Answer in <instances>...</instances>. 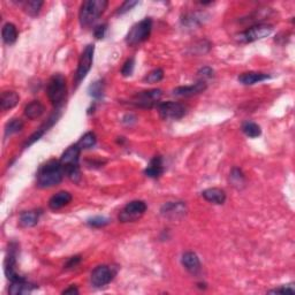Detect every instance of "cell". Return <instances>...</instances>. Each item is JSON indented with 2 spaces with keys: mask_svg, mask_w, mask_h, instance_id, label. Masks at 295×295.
I'll return each instance as SVG.
<instances>
[{
  "mask_svg": "<svg viewBox=\"0 0 295 295\" xmlns=\"http://www.w3.org/2000/svg\"><path fill=\"white\" fill-rule=\"evenodd\" d=\"M106 30H107V24L98 25L94 30V35L96 38H97V40H101V38L105 36Z\"/></svg>",
  "mask_w": 295,
  "mask_h": 295,
  "instance_id": "34",
  "label": "cell"
},
{
  "mask_svg": "<svg viewBox=\"0 0 295 295\" xmlns=\"http://www.w3.org/2000/svg\"><path fill=\"white\" fill-rule=\"evenodd\" d=\"M206 82L203 80H198L196 83L190 84V86L185 87H178L173 89V95L177 97H191V96L198 95L205 91L206 89Z\"/></svg>",
  "mask_w": 295,
  "mask_h": 295,
  "instance_id": "12",
  "label": "cell"
},
{
  "mask_svg": "<svg viewBox=\"0 0 295 295\" xmlns=\"http://www.w3.org/2000/svg\"><path fill=\"white\" fill-rule=\"evenodd\" d=\"M162 214L166 218H179L186 214V205L182 202H168L162 208Z\"/></svg>",
  "mask_w": 295,
  "mask_h": 295,
  "instance_id": "13",
  "label": "cell"
},
{
  "mask_svg": "<svg viewBox=\"0 0 295 295\" xmlns=\"http://www.w3.org/2000/svg\"><path fill=\"white\" fill-rule=\"evenodd\" d=\"M158 112L159 116L165 120H179L185 117L186 114V106L181 104V103L177 102H164L159 103L158 105Z\"/></svg>",
  "mask_w": 295,
  "mask_h": 295,
  "instance_id": "11",
  "label": "cell"
},
{
  "mask_svg": "<svg viewBox=\"0 0 295 295\" xmlns=\"http://www.w3.org/2000/svg\"><path fill=\"white\" fill-rule=\"evenodd\" d=\"M94 53H95V45L94 44H88L81 53L79 59L78 64V70L75 72V88L80 86L89 71L91 70V66H93V60H94Z\"/></svg>",
  "mask_w": 295,
  "mask_h": 295,
  "instance_id": "6",
  "label": "cell"
},
{
  "mask_svg": "<svg viewBox=\"0 0 295 295\" xmlns=\"http://www.w3.org/2000/svg\"><path fill=\"white\" fill-rule=\"evenodd\" d=\"M24 121L21 119H12L5 125V128H4V132H5V137L13 135V134L20 133L22 129H24Z\"/></svg>",
  "mask_w": 295,
  "mask_h": 295,
  "instance_id": "24",
  "label": "cell"
},
{
  "mask_svg": "<svg viewBox=\"0 0 295 295\" xmlns=\"http://www.w3.org/2000/svg\"><path fill=\"white\" fill-rule=\"evenodd\" d=\"M295 289H294V286L293 285H286V286H282L280 288H275V289H272L270 290L269 293H277V294H294Z\"/></svg>",
  "mask_w": 295,
  "mask_h": 295,
  "instance_id": "35",
  "label": "cell"
},
{
  "mask_svg": "<svg viewBox=\"0 0 295 295\" xmlns=\"http://www.w3.org/2000/svg\"><path fill=\"white\" fill-rule=\"evenodd\" d=\"M19 95L15 91H4L0 99V104H2V110L7 111L13 109L18 105L19 103Z\"/></svg>",
  "mask_w": 295,
  "mask_h": 295,
  "instance_id": "22",
  "label": "cell"
},
{
  "mask_svg": "<svg viewBox=\"0 0 295 295\" xmlns=\"http://www.w3.org/2000/svg\"><path fill=\"white\" fill-rule=\"evenodd\" d=\"M117 274V270L109 265H99L91 272L90 281L96 288H102L113 280Z\"/></svg>",
  "mask_w": 295,
  "mask_h": 295,
  "instance_id": "10",
  "label": "cell"
},
{
  "mask_svg": "<svg viewBox=\"0 0 295 295\" xmlns=\"http://www.w3.org/2000/svg\"><path fill=\"white\" fill-rule=\"evenodd\" d=\"M134 67H135V59L129 58L125 61L124 66L121 68V74L124 76H130L134 72Z\"/></svg>",
  "mask_w": 295,
  "mask_h": 295,
  "instance_id": "31",
  "label": "cell"
},
{
  "mask_svg": "<svg viewBox=\"0 0 295 295\" xmlns=\"http://www.w3.org/2000/svg\"><path fill=\"white\" fill-rule=\"evenodd\" d=\"M272 32H273V26L267 24H256L236 35V40L240 43H252V42L270 36Z\"/></svg>",
  "mask_w": 295,
  "mask_h": 295,
  "instance_id": "7",
  "label": "cell"
},
{
  "mask_svg": "<svg viewBox=\"0 0 295 295\" xmlns=\"http://www.w3.org/2000/svg\"><path fill=\"white\" fill-rule=\"evenodd\" d=\"M2 37L4 43L7 45L14 44L18 40V29L11 22H7V24L4 25L3 30H2Z\"/></svg>",
  "mask_w": 295,
  "mask_h": 295,
  "instance_id": "23",
  "label": "cell"
},
{
  "mask_svg": "<svg viewBox=\"0 0 295 295\" xmlns=\"http://www.w3.org/2000/svg\"><path fill=\"white\" fill-rule=\"evenodd\" d=\"M148 206L143 201H132L126 204L119 213L118 219L120 223H134L139 220L147 211Z\"/></svg>",
  "mask_w": 295,
  "mask_h": 295,
  "instance_id": "9",
  "label": "cell"
},
{
  "mask_svg": "<svg viewBox=\"0 0 295 295\" xmlns=\"http://www.w3.org/2000/svg\"><path fill=\"white\" fill-rule=\"evenodd\" d=\"M164 173V166H163V158L160 156H155L150 160L148 167L144 170V174L148 178L151 179H158L162 177Z\"/></svg>",
  "mask_w": 295,
  "mask_h": 295,
  "instance_id": "16",
  "label": "cell"
},
{
  "mask_svg": "<svg viewBox=\"0 0 295 295\" xmlns=\"http://www.w3.org/2000/svg\"><path fill=\"white\" fill-rule=\"evenodd\" d=\"M163 78H164V71L162 70V68H156V70L151 71L150 73H148V74L144 76L143 81L145 83H157L162 81Z\"/></svg>",
  "mask_w": 295,
  "mask_h": 295,
  "instance_id": "29",
  "label": "cell"
},
{
  "mask_svg": "<svg viewBox=\"0 0 295 295\" xmlns=\"http://www.w3.org/2000/svg\"><path fill=\"white\" fill-rule=\"evenodd\" d=\"M87 224L90 226V227H95V228H101L104 227V226L110 224V219L106 217H102V216H97L94 218H90L89 220L87 221Z\"/></svg>",
  "mask_w": 295,
  "mask_h": 295,
  "instance_id": "30",
  "label": "cell"
},
{
  "mask_svg": "<svg viewBox=\"0 0 295 295\" xmlns=\"http://www.w3.org/2000/svg\"><path fill=\"white\" fill-rule=\"evenodd\" d=\"M43 4L44 3L41 2V0H28V2H25L24 9L29 15H32V17H36V15L40 13Z\"/></svg>",
  "mask_w": 295,
  "mask_h": 295,
  "instance_id": "27",
  "label": "cell"
},
{
  "mask_svg": "<svg viewBox=\"0 0 295 295\" xmlns=\"http://www.w3.org/2000/svg\"><path fill=\"white\" fill-rule=\"evenodd\" d=\"M137 4H139V2H132V0H128V2H125L120 7H119L117 14H124L126 12H128L129 10H132L134 6L137 5Z\"/></svg>",
  "mask_w": 295,
  "mask_h": 295,
  "instance_id": "32",
  "label": "cell"
},
{
  "mask_svg": "<svg viewBox=\"0 0 295 295\" xmlns=\"http://www.w3.org/2000/svg\"><path fill=\"white\" fill-rule=\"evenodd\" d=\"M48 97L51 102V104L56 107H60L64 104L65 98H66L67 87H66V79L63 74L57 73L53 74L51 79L49 80L48 88H47Z\"/></svg>",
  "mask_w": 295,
  "mask_h": 295,
  "instance_id": "4",
  "label": "cell"
},
{
  "mask_svg": "<svg viewBox=\"0 0 295 295\" xmlns=\"http://www.w3.org/2000/svg\"><path fill=\"white\" fill-rule=\"evenodd\" d=\"M271 76L266 73H260V72H247L243 73L239 76V82H241L244 86H252V84L265 81L269 80Z\"/></svg>",
  "mask_w": 295,
  "mask_h": 295,
  "instance_id": "17",
  "label": "cell"
},
{
  "mask_svg": "<svg viewBox=\"0 0 295 295\" xmlns=\"http://www.w3.org/2000/svg\"><path fill=\"white\" fill-rule=\"evenodd\" d=\"M163 90L162 89H150L144 90L141 93H137L130 98V104L141 109H151L159 104V101L162 99Z\"/></svg>",
  "mask_w": 295,
  "mask_h": 295,
  "instance_id": "8",
  "label": "cell"
},
{
  "mask_svg": "<svg viewBox=\"0 0 295 295\" xmlns=\"http://www.w3.org/2000/svg\"><path fill=\"white\" fill-rule=\"evenodd\" d=\"M72 202V195L68 193V191H59L56 195L50 198L49 201V208L53 210V211H57V210H60L65 208V206L70 204Z\"/></svg>",
  "mask_w": 295,
  "mask_h": 295,
  "instance_id": "15",
  "label": "cell"
},
{
  "mask_svg": "<svg viewBox=\"0 0 295 295\" xmlns=\"http://www.w3.org/2000/svg\"><path fill=\"white\" fill-rule=\"evenodd\" d=\"M80 154H81V149L78 144H74L67 148L60 158V163L65 170V175H67L73 182H79L81 180Z\"/></svg>",
  "mask_w": 295,
  "mask_h": 295,
  "instance_id": "2",
  "label": "cell"
},
{
  "mask_svg": "<svg viewBox=\"0 0 295 295\" xmlns=\"http://www.w3.org/2000/svg\"><path fill=\"white\" fill-rule=\"evenodd\" d=\"M152 20L151 18H145L143 20L134 25L126 36V43L129 47H135L147 41L151 34Z\"/></svg>",
  "mask_w": 295,
  "mask_h": 295,
  "instance_id": "5",
  "label": "cell"
},
{
  "mask_svg": "<svg viewBox=\"0 0 295 295\" xmlns=\"http://www.w3.org/2000/svg\"><path fill=\"white\" fill-rule=\"evenodd\" d=\"M81 262V257L80 256H75V257H71L70 260L66 263V269H72V267H74L78 265V264Z\"/></svg>",
  "mask_w": 295,
  "mask_h": 295,
  "instance_id": "36",
  "label": "cell"
},
{
  "mask_svg": "<svg viewBox=\"0 0 295 295\" xmlns=\"http://www.w3.org/2000/svg\"><path fill=\"white\" fill-rule=\"evenodd\" d=\"M198 76H200V80L205 81V79H210L213 76V70L211 67H203L198 71Z\"/></svg>",
  "mask_w": 295,
  "mask_h": 295,
  "instance_id": "33",
  "label": "cell"
},
{
  "mask_svg": "<svg viewBox=\"0 0 295 295\" xmlns=\"http://www.w3.org/2000/svg\"><path fill=\"white\" fill-rule=\"evenodd\" d=\"M44 111L45 107L40 101H33L25 107V116L30 120H34V119L40 118Z\"/></svg>",
  "mask_w": 295,
  "mask_h": 295,
  "instance_id": "21",
  "label": "cell"
},
{
  "mask_svg": "<svg viewBox=\"0 0 295 295\" xmlns=\"http://www.w3.org/2000/svg\"><path fill=\"white\" fill-rule=\"evenodd\" d=\"M36 287L33 283H29L26 281L25 278L20 279V280L17 281H11V286L9 289V293L11 295H21V294H27L33 292Z\"/></svg>",
  "mask_w": 295,
  "mask_h": 295,
  "instance_id": "18",
  "label": "cell"
},
{
  "mask_svg": "<svg viewBox=\"0 0 295 295\" xmlns=\"http://www.w3.org/2000/svg\"><path fill=\"white\" fill-rule=\"evenodd\" d=\"M63 294H79V289L75 286H71L70 288L65 289Z\"/></svg>",
  "mask_w": 295,
  "mask_h": 295,
  "instance_id": "37",
  "label": "cell"
},
{
  "mask_svg": "<svg viewBox=\"0 0 295 295\" xmlns=\"http://www.w3.org/2000/svg\"><path fill=\"white\" fill-rule=\"evenodd\" d=\"M242 132L246 134L248 137L256 139V137L260 136V134H262V129H260V127L256 124V122L246 121L242 125Z\"/></svg>",
  "mask_w": 295,
  "mask_h": 295,
  "instance_id": "25",
  "label": "cell"
},
{
  "mask_svg": "<svg viewBox=\"0 0 295 295\" xmlns=\"http://www.w3.org/2000/svg\"><path fill=\"white\" fill-rule=\"evenodd\" d=\"M182 265L191 274H198L201 272V262L198 256L193 251H187L182 256Z\"/></svg>",
  "mask_w": 295,
  "mask_h": 295,
  "instance_id": "14",
  "label": "cell"
},
{
  "mask_svg": "<svg viewBox=\"0 0 295 295\" xmlns=\"http://www.w3.org/2000/svg\"><path fill=\"white\" fill-rule=\"evenodd\" d=\"M96 142H97V139H96L95 133L88 132V133L84 134V135L81 137V139L79 140V142L76 144L79 145L81 150H82V149H83V150H86V149L93 148L94 145L96 144Z\"/></svg>",
  "mask_w": 295,
  "mask_h": 295,
  "instance_id": "26",
  "label": "cell"
},
{
  "mask_svg": "<svg viewBox=\"0 0 295 295\" xmlns=\"http://www.w3.org/2000/svg\"><path fill=\"white\" fill-rule=\"evenodd\" d=\"M109 5L107 0H87L83 2L79 12V21L83 28H88L105 12Z\"/></svg>",
  "mask_w": 295,
  "mask_h": 295,
  "instance_id": "3",
  "label": "cell"
},
{
  "mask_svg": "<svg viewBox=\"0 0 295 295\" xmlns=\"http://www.w3.org/2000/svg\"><path fill=\"white\" fill-rule=\"evenodd\" d=\"M88 93H89L91 97L95 99L101 98L103 94H104V82H103L102 80L95 81L93 84H90L89 88H88Z\"/></svg>",
  "mask_w": 295,
  "mask_h": 295,
  "instance_id": "28",
  "label": "cell"
},
{
  "mask_svg": "<svg viewBox=\"0 0 295 295\" xmlns=\"http://www.w3.org/2000/svg\"><path fill=\"white\" fill-rule=\"evenodd\" d=\"M40 216L41 211H37V210L25 211L20 214V217H19V224L24 228L34 227V226L37 225L38 220H40Z\"/></svg>",
  "mask_w": 295,
  "mask_h": 295,
  "instance_id": "19",
  "label": "cell"
},
{
  "mask_svg": "<svg viewBox=\"0 0 295 295\" xmlns=\"http://www.w3.org/2000/svg\"><path fill=\"white\" fill-rule=\"evenodd\" d=\"M202 196L205 198L206 201L213 204H224L226 201V193L225 190L220 188H209L205 189L202 193Z\"/></svg>",
  "mask_w": 295,
  "mask_h": 295,
  "instance_id": "20",
  "label": "cell"
},
{
  "mask_svg": "<svg viewBox=\"0 0 295 295\" xmlns=\"http://www.w3.org/2000/svg\"><path fill=\"white\" fill-rule=\"evenodd\" d=\"M65 170L60 160L51 159L43 164L37 172L36 182L40 188H51L63 181Z\"/></svg>",
  "mask_w": 295,
  "mask_h": 295,
  "instance_id": "1",
  "label": "cell"
}]
</instances>
